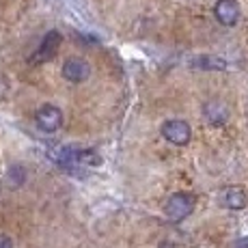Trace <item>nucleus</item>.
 I'll use <instances>...</instances> for the list:
<instances>
[{"mask_svg": "<svg viewBox=\"0 0 248 248\" xmlns=\"http://www.w3.org/2000/svg\"><path fill=\"white\" fill-rule=\"evenodd\" d=\"M52 162L61 166L65 170L78 173L82 169H95L102 164V155L95 149H76V147H54L50 151Z\"/></svg>", "mask_w": 248, "mask_h": 248, "instance_id": "obj_1", "label": "nucleus"}, {"mask_svg": "<svg viewBox=\"0 0 248 248\" xmlns=\"http://www.w3.org/2000/svg\"><path fill=\"white\" fill-rule=\"evenodd\" d=\"M197 207V197L192 192H175L164 205V216L170 222H181L190 216Z\"/></svg>", "mask_w": 248, "mask_h": 248, "instance_id": "obj_2", "label": "nucleus"}, {"mask_svg": "<svg viewBox=\"0 0 248 248\" xmlns=\"http://www.w3.org/2000/svg\"><path fill=\"white\" fill-rule=\"evenodd\" d=\"M35 123L41 132L54 134L63 125V110L59 106H54V104H44L35 114Z\"/></svg>", "mask_w": 248, "mask_h": 248, "instance_id": "obj_3", "label": "nucleus"}, {"mask_svg": "<svg viewBox=\"0 0 248 248\" xmlns=\"http://www.w3.org/2000/svg\"><path fill=\"white\" fill-rule=\"evenodd\" d=\"M61 41H63V37H61L59 31L46 32V37L41 39L39 47H37L35 54L31 56V65H41V63H47V61H52L56 56V52H59Z\"/></svg>", "mask_w": 248, "mask_h": 248, "instance_id": "obj_4", "label": "nucleus"}, {"mask_svg": "<svg viewBox=\"0 0 248 248\" xmlns=\"http://www.w3.org/2000/svg\"><path fill=\"white\" fill-rule=\"evenodd\" d=\"M162 136L170 142V145H177V147H184L190 142L192 138V127L190 123L181 121V119H170L162 125Z\"/></svg>", "mask_w": 248, "mask_h": 248, "instance_id": "obj_5", "label": "nucleus"}, {"mask_svg": "<svg viewBox=\"0 0 248 248\" xmlns=\"http://www.w3.org/2000/svg\"><path fill=\"white\" fill-rule=\"evenodd\" d=\"M63 78L67 82H74V84H80L91 76V65L87 63L84 59H78V56H71L63 63V69H61Z\"/></svg>", "mask_w": 248, "mask_h": 248, "instance_id": "obj_6", "label": "nucleus"}, {"mask_svg": "<svg viewBox=\"0 0 248 248\" xmlns=\"http://www.w3.org/2000/svg\"><path fill=\"white\" fill-rule=\"evenodd\" d=\"M214 16H216L218 24L231 28L240 22V4L237 0H218L214 4Z\"/></svg>", "mask_w": 248, "mask_h": 248, "instance_id": "obj_7", "label": "nucleus"}, {"mask_svg": "<svg viewBox=\"0 0 248 248\" xmlns=\"http://www.w3.org/2000/svg\"><path fill=\"white\" fill-rule=\"evenodd\" d=\"M218 203L227 209H244L248 205V194L244 192V188L240 186H229L220 194H218Z\"/></svg>", "mask_w": 248, "mask_h": 248, "instance_id": "obj_8", "label": "nucleus"}, {"mask_svg": "<svg viewBox=\"0 0 248 248\" xmlns=\"http://www.w3.org/2000/svg\"><path fill=\"white\" fill-rule=\"evenodd\" d=\"M192 65L194 69H203V71H225L229 67V63L220 56H212V54H203V56H197L192 59Z\"/></svg>", "mask_w": 248, "mask_h": 248, "instance_id": "obj_9", "label": "nucleus"}, {"mask_svg": "<svg viewBox=\"0 0 248 248\" xmlns=\"http://www.w3.org/2000/svg\"><path fill=\"white\" fill-rule=\"evenodd\" d=\"M203 110H205V117H207V121L212 123V125H222V123L229 119L227 106L222 102H218V99H212V102H207Z\"/></svg>", "mask_w": 248, "mask_h": 248, "instance_id": "obj_10", "label": "nucleus"}, {"mask_svg": "<svg viewBox=\"0 0 248 248\" xmlns=\"http://www.w3.org/2000/svg\"><path fill=\"white\" fill-rule=\"evenodd\" d=\"M0 248H13V240L4 233H0Z\"/></svg>", "mask_w": 248, "mask_h": 248, "instance_id": "obj_11", "label": "nucleus"}, {"mask_svg": "<svg viewBox=\"0 0 248 248\" xmlns=\"http://www.w3.org/2000/svg\"><path fill=\"white\" fill-rule=\"evenodd\" d=\"M233 248H248V237H242V240H237Z\"/></svg>", "mask_w": 248, "mask_h": 248, "instance_id": "obj_12", "label": "nucleus"}]
</instances>
